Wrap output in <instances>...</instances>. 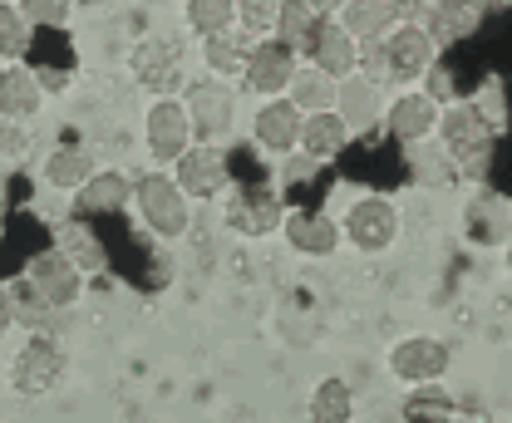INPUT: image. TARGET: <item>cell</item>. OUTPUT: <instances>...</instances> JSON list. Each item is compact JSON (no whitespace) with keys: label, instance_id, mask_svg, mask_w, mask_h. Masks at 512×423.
<instances>
[{"label":"cell","instance_id":"cell-38","mask_svg":"<svg viewBox=\"0 0 512 423\" xmlns=\"http://www.w3.org/2000/svg\"><path fill=\"white\" fill-rule=\"evenodd\" d=\"M35 153L30 123H0V168H25Z\"/></svg>","mask_w":512,"mask_h":423},{"label":"cell","instance_id":"cell-12","mask_svg":"<svg viewBox=\"0 0 512 423\" xmlns=\"http://www.w3.org/2000/svg\"><path fill=\"white\" fill-rule=\"evenodd\" d=\"M192 148V123L183 99H153L143 109V153L153 168H173Z\"/></svg>","mask_w":512,"mask_h":423},{"label":"cell","instance_id":"cell-29","mask_svg":"<svg viewBox=\"0 0 512 423\" xmlns=\"http://www.w3.org/2000/svg\"><path fill=\"white\" fill-rule=\"evenodd\" d=\"M252 55V40L242 30H227L217 40H202V64H207V79H222V84H237L242 69Z\"/></svg>","mask_w":512,"mask_h":423},{"label":"cell","instance_id":"cell-9","mask_svg":"<svg viewBox=\"0 0 512 423\" xmlns=\"http://www.w3.org/2000/svg\"><path fill=\"white\" fill-rule=\"evenodd\" d=\"M64 369H69V350L60 335H30L10 360V389L20 399H45L60 389Z\"/></svg>","mask_w":512,"mask_h":423},{"label":"cell","instance_id":"cell-27","mask_svg":"<svg viewBox=\"0 0 512 423\" xmlns=\"http://www.w3.org/2000/svg\"><path fill=\"white\" fill-rule=\"evenodd\" d=\"M404 168H409V178L419 192H458V187H468L463 173L453 168V158H448L439 143H419V148H404Z\"/></svg>","mask_w":512,"mask_h":423},{"label":"cell","instance_id":"cell-18","mask_svg":"<svg viewBox=\"0 0 512 423\" xmlns=\"http://www.w3.org/2000/svg\"><path fill=\"white\" fill-rule=\"evenodd\" d=\"M296 133H301V114L286 104V99H266L256 104V114L247 119V138L261 158L271 163H286L296 153Z\"/></svg>","mask_w":512,"mask_h":423},{"label":"cell","instance_id":"cell-22","mask_svg":"<svg viewBox=\"0 0 512 423\" xmlns=\"http://www.w3.org/2000/svg\"><path fill=\"white\" fill-rule=\"evenodd\" d=\"M330 114L345 123L350 138H375L380 133V114H384V89L355 74V79L335 84V109Z\"/></svg>","mask_w":512,"mask_h":423},{"label":"cell","instance_id":"cell-30","mask_svg":"<svg viewBox=\"0 0 512 423\" xmlns=\"http://www.w3.org/2000/svg\"><path fill=\"white\" fill-rule=\"evenodd\" d=\"M325 10L330 5H316V0H276V30H271V40H281V45H291L301 55V45L311 40V30L325 20Z\"/></svg>","mask_w":512,"mask_h":423},{"label":"cell","instance_id":"cell-8","mask_svg":"<svg viewBox=\"0 0 512 423\" xmlns=\"http://www.w3.org/2000/svg\"><path fill=\"white\" fill-rule=\"evenodd\" d=\"M375 50H380V79L384 84H399V89H414L424 79V69L439 60V50L424 35V25L414 20V10H404V20L384 35Z\"/></svg>","mask_w":512,"mask_h":423},{"label":"cell","instance_id":"cell-11","mask_svg":"<svg viewBox=\"0 0 512 423\" xmlns=\"http://www.w3.org/2000/svg\"><path fill=\"white\" fill-rule=\"evenodd\" d=\"M173 182H178V192L188 197L192 207L197 202H222L227 192H232V158H227V148H202V143H192L188 153L168 168Z\"/></svg>","mask_w":512,"mask_h":423},{"label":"cell","instance_id":"cell-15","mask_svg":"<svg viewBox=\"0 0 512 423\" xmlns=\"http://www.w3.org/2000/svg\"><path fill=\"white\" fill-rule=\"evenodd\" d=\"M301 64H311L316 74L335 79V84H345V79L360 74V45L340 30L335 10H325V20L311 30V40L301 45Z\"/></svg>","mask_w":512,"mask_h":423},{"label":"cell","instance_id":"cell-20","mask_svg":"<svg viewBox=\"0 0 512 423\" xmlns=\"http://www.w3.org/2000/svg\"><path fill=\"white\" fill-rule=\"evenodd\" d=\"M414 20H419V25H424V35L434 40V50L444 55V50H458L463 40H473V35H478V25L488 20V5L444 0V5H424Z\"/></svg>","mask_w":512,"mask_h":423},{"label":"cell","instance_id":"cell-32","mask_svg":"<svg viewBox=\"0 0 512 423\" xmlns=\"http://www.w3.org/2000/svg\"><path fill=\"white\" fill-rule=\"evenodd\" d=\"M183 25H188V35H197V45L217 40V35L237 30V0H188Z\"/></svg>","mask_w":512,"mask_h":423},{"label":"cell","instance_id":"cell-2","mask_svg":"<svg viewBox=\"0 0 512 423\" xmlns=\"http://www.w3.org/2000/svg\"><path fill=\"white\" fill-rule=\"evenodd\" d=\"M143 222V232L163 246H183L197 227V207L178 192V182L168 168H148L133 178V202H128Z\"/></svg>","mask_w":512,"mask_h":423},{"label":"cell","instance_id":"cell-31","mask_svg":"<svg viewBox=\"0 0 512 423\" xmlns=\"http://www.w3.org/2000/svg\"><path fill=\"white\" fill-rule=\"evenodd\" d=\"M286 104H291L301 119H306V114H330V109H335V79H325L311 64H301V69L291 74V84H286Z\"/></svg>","mask_w":512,"mask_h":423},{"label":"cell","instance_id":"cell-37","mask_svg":"<svg viewBox=\"0 0 512 423\" xmlns=\"http://www.w3.org/2000/svg\"><path fill=\"white\" fill-rule=\"evenodd\" d=\"M237 30L247 40H271L276 30V0H237Z\"/></svg>","mask_w":512,"mask_h":423},{"label":"cell","instance_id":"cell-40","mask_svg":"<svg viewBox=\"0 0 512 423\" xmlns=\"http://www.w3.org/2000/svg\"><path fill=\"white\" fill-rule=\"evenodd\" d=\"M15 330V310H10V286L0 281V335H10Z\"/></svg>","mask_w":512,"mask_h":423},{"label":"cell","instance_id":"cell-34","mask_svg":"<svg viewBox=\"0 0 512 423\" xmlns=\"http://www.w3.org/2000/svg\"><path fill=\"white\" fill-rule=\"evenodd\" d=\"M434 109H448V104H458L463 99V64L453 60V55H439V60L424 69V79L414 84Z\"/></svg>","mask_w":512,"mask_h":423},{"label":"cell","instance_id":"cell-10","mask_svg":"<svg viewBox=\"0 0 512 423\" xmlns=\"http://www.w3.org/2000/svg\"><path fill=\"white\" fill-rule=\"evenodd\" d=\"M20 281L50 305V310H60V315H69L74 305L84 301V291H89V281L74 271V261L64 256L60 246H40V251H30V261H25V276H20Z\"/></svg>","mask_w":512,"mask_h":423},{"label":"cell","instance_id":"cell-35","mask_svg":"<svg viewBox=\"0 0 512 423\" xmlns=\"http://www.w3.org/2000/svg\"><path fill=\"white\" fill-rule=\"evenodd\" d=\"M35 50V25L20 15L15 0H0V60L5 64H25Z\"/></svg>","mask_w":512,"mask_h":423},{"label":"cell","instance_id":"cell-23","mask_svg":"<svg viewBox=\"0 0 512 423\" xmlns=\"http://www.w3.org/2000/svg\"><path fill=\"white\" fill-rule=\"evenodd\" d=\"M340 30L355 40V45H380L384 35L404 20L409 5H394V0H345V5H330Z\"/></svg>","mask_w":512,"mask_h":423},{"label":"cell","instance_id":"cell-17","mask_svg":"<svg viewBox=\"0 0 512 423\" xmlns=\"http://www.w3.org/2000/svg\"><path fill=\"white\" fill-rule=\"evenodd\" d=\"M508 232H512L508 197L493 192V187H478L463 202V242L473 251H508Z\"/></svg>","mask_w":512,"mask_h":423},{"label":"cell","instance_id":"cell-24","mask_svg":"<svg viewBox=\"0 0 512 423\" xmlns=\"http://www.w3.org/2000/svg\"><path fill=\"white\" fill-rule=\"evenodd\" d=\"M350 143L355 138L345 133V123L335 114H306L301 133H296V158H306L311 168H330V163H340L350 153Z\"/></svg>","mask_w":512,"mask_h":423},{"label":"cell","instance_id":"cell-5","mask_svg":"<svg viewBox=\"0 0 512 423\" xmlns=\"http://www.w3.org/2000/svg\"><path fill=\"white\" fill-rule=\"evenodd\" d=\"M458 364V345L444 335H429V330H414V335H399L389 350H384V374L404 389H424V384H444Z\"/></svg>","mask_w":512,"mask_h":423},{"label":"cell","instance_id":"cell-3","mask_svg":"<svg viewBox=\"0 0 512 423\" xmlns=\"http://www.w3.org/2000/svg\"><path fill=\"white\" fill-rule=\"evenodd\" d=\"M335 227H340V242L350 251L389 256L399 246V237H404V212H399V202L389 192H360V197H350L340 207Z\"/></svg>","mask_w":512,"mask_h":423},{"label":"cell","instance_id":"cell-36","mask_svg":"<svg viewBox=\"0 0 512 423\" xmlns=\"http://www.w3.org/2000/svg\"><path fill=\"white\" fill-rule=\"evenodd\" d=\"M463 99H468V104H473L483 119L493 123L498 133H508V84H503V74H498V69L478 74V84H473Z\"/></svg>","mask_w":512,"mask_h":423},{"label":"cell","instance_id":"cell-33","mask_svg":"<svg viewBox=\"0 0 512 423\" xmlns=\"http://www.w3.org/2000/svg\"><path fill=\"white\" fill-rule=\"evenodd\" d=\"M10 310H15V325L25 330V335H60V310H50V305L40 301L25 281H15L10 286Z\"/></svg>","mask_w":512,"mask_h":423},{"label":"cell","instance_id":"cell-1","mask_svg":"<svg viewBox=\"0 0 512 423\" xmlns=\"http://www.w3.org/2000/svg\"><path fill=\"white\" fill-rule=\"evenodd\" d=\"M434 143L453 158V168L463 173V182H478V187H483L488 173H493V158H498L503 133L483 119L468 99H458V104H448L444 114H439V133H434Z\"/></svg>","mask_w":512,"mask_h":423},{"label":"cell","instance_id":"cell-14","mask_svg":"<svg viewBox=\"0 0 512 423\" xmlns=\"http://www.w3.org/2000/svg\"><path fill=\"white\" fill-rule=\"evenodd\" d=\"M439 114H444V109H434L419 89H399L394 99H384L380 133L389 143H399V148H419V143H434Z\"/></svg>","mask_w":512,"mask_h":423},{"label":"cell","instance_id":"cell-6","mask_svg":"<svg viewBox=\"0 0 512 423\" xmlns=\"http://www.w3.org/2000/svg\"><path fill=\"white\" fill-rule=\"evenodd\" d=\"M128 74L153 99H178L183 84H188V45H183V35H143L128 50Z\"/></svg>","mask_w":512,"mask_h":423},{"label":"cell","instance_id":"cell-16","mask_svg":"<svg viewBox=\"0 0 512 423\" xmlns=\"http://www.w3.org/2000/svg\"><path fill=\"white\" fill-rule=\"evenodd\" d=\"M281 242L291 246L296 256H306V261H330L335 251H340V227H335V212L330 207H286V217H281V232H276Z\"/></svg>","mask_w":512,"mask_h":423},{"label":"cell","instance_id":"cell-13","mask_svg":"<svg viewBox=\"0 0 512 423\" xmlns=\"http://www.w3.org/2000/svg\"><path fill=\"white\" fill-rule=\"evenodd\" d=\"M296 69H301V55H296L291 45H281V40H256L252 55H247V69H242V79H237V94H252L256 104L286 99V84H291Z\"/></svg>","mask_w":512,"mask_h":423},{"label":"cell","instance_id":"cell-21","mask_svg":"<svg viewBox=\"0 0 512 423\" xmlns=\"http://www.w3.org/2000/svg\"><path fill=\"white\" fill-rule=\"evenodd\" d=\"M128 202H133V173H124V168H99L94 178L74 192V217H84V222L124 217Z\"/></svg>","mask_w":512,"mask_h":423},{"label":"cell","instance_id":"cell-28","mask_svg":"<svg viewBox=\"0 0 512 423\" xmlns=\"http://www.w3.org/2000/svg\"><path fill=\"white\" fill-rule=\"evenodd\" d=\"M306 423H355V384L345 374L316 379V389L306 399Z\"/></svg>","mask_w":512,"mask_h":423},{"label":"cell","instance_id":"cell-39","mask_svg":"<svg viewBox=\"0 0 512 423\" xmlns=\"http://www.w3.org/2000/svg\"><path fill=\"white\" fill-rule=\"evenodd\" d=\"M20 15L35 25V35H40V25H50V30H64L69 20H74V5H64V0H20Z\"/></svg>","mask_w":512,"mask_h":423},{"label":"cell","instance_id":"cell-4","mask_svg":"<svg viewBox=\"0 0 512 423\" xmlns=\"http://www.w3.org/2000/svg\"><path fill=\"white\" fill-rule=\"evenodd\" d=\"M183 109L192 123V143L202 148H227L237 133H242V94L237 84H222V79H188L183 84Z\"/></svg>","mask_w":512,"mask_h":423},{"label":"cell","instance_id":"cell-19","mask_svg":"<svg viewBox=\"0 0 512 423\" xmlns=\"http://www.w3.org/2000/svg\"><path fill=\"white\" fill-rule=\"evenodd\" d=\"M50 232H55V242L50 246H60L84 281H89V276H109V271H114L109 242L99 237V227H94V222H84V217H60Z\"/></svg>","mask_w":512,"mask_h":423},{"label":"cell","instance_id":"cell-7","mask_svg":"<svg viewBox=\"0 0 512 423\" xmlns=\"http://www.w3.org/2000/svg\"><path fill=\"white\" fill-rule=\"evenodd\" d=\"M286 202L276 192V182H232V192L222 197V227L237 232L242 242H266L281 232Z\"/></svg>","mask_w":512,"mask_h":423},{"label":"cell","instance_id":"cell-25","mask_svg":"<svg viewBox=\"0 0 512 423\" xmlns=\"http://www.w3.org/2000/svg\"><path fill=\"white\" fill-rule=\"evenodd\" d=\"M99 173V153L89 148V143H55L50 153H45V163H40V182L50 187V192H79L84 182Z\"/></svg>","mask_w":512,"mask_h":423},{"label":"cell","instance_id":"cell-26","mask_svg":"<svg viewBox=\"0 0 512 423\" xmlns=\"http://www.w3.org/2000/svg\"><path fill=\"white\" fill-rule=\"evenodd\" d=\"M45 114V89L30 64L0 69V123H35Z\"/></svg>","mask_w":512,"mask_h":423}]
</instances>
